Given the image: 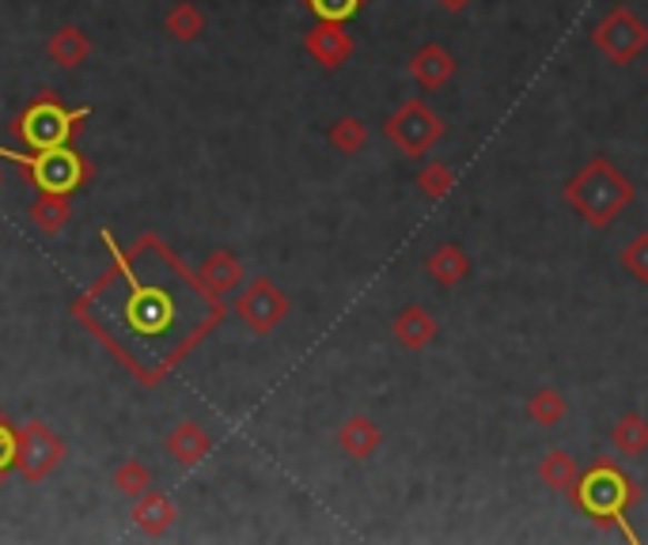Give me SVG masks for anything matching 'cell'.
<instances>
[{"label": "cell", "mask_w": 648, "mask_h": 545, "mask_svg": "<svg viewBox=\"0 0 648 545\" xmlns=\"http://www.w3.org/2000/svg\"><path fill=\"white\" fill-rule=\"evenodd\" d=\"M637 501H641V493H637L634 477L615 462H596L591 470H580L577 488H572V504L599 526L622 523Z\"/></svg>", "instance_id": "7a4b0ae2"}, {"label": "cell", "mask_w": 648, "mask_h": 545, "mask_svg": "<svg viewBox=\"0 0 648 545\" xmlns=\"http://www.w3.org/2000/svg\"><path fill=\"white\" fill-rule=\"evenodd\" d=\"M46 53H50V61L61 64V69H80L91 53V39L77 23H61L58 31L50 34V42H46Z\"/></svg>", "instance_id": "e0dca14e"}, {"label": "cell", "mask_w": 648, "mask_h": 545, "mask_svg": "<svg viewBox=\"0 0 648 545\" xmlns=\"http://www.w3.org/2000/svg\"><path fill=\"white\" fill-rule=\"evenodd\" d=\"M383 133L398 152L418 160V155H425L443 137V118L425 103V99H406V103L387 118Z\"/></svg>", "instance_id": "5b68a950"}, {"label": "cell", "mask_w": 648, "mask_h": 545, "mask_svg": "<svg viewBox=\"0 0 648 545\" xmlns=\"http://www.w3.org/2000/svg\"><path fill=\"white\" fill-rule=\"evenodd\" d=\"M72 220V201L69 193H39L31 205V224L46 231V235H58V231Z\"/></svg>", "instance_id": "ffe728a7"}, {"label": "cell", "mask_w": 648, "mask_h": 545, "mask_svg": "<svg viewBox=\"0 0 648 545\" xmlns=\"http://www.w3.org/2000/svg\"><path fill=\"white\" fill-rule=\"evenodd\" d=\"M64 458V440L50 424L27 421L16 428V470L27 482H46Z\"/></svg>", "instance_id": "52a82bcc"}, {"label": "cell", "mask_w": 648, "mask_h": 545, "mask_svg": "<svg viewBox=\"0 0 648 545\" xmlns=\"http://www.w3.org/2000/svg\"><path fill=\"white\" fill-rule=\"evenodd\" d=\"M330 144L338 148L341 155H357L360 148L368 144V125L360 122V118H338L335 125H330Z\"/></svg>", "instance_id": "cb8c5ba5"}, {"label": "cell", "mask_w": 648, "mask_h": 545, "mask_svg": "<svg viewBox=\"0 0 648 545\" xmlns=\"http://www.w3.org/2000/svg\"><path fill=\"white\" fill-rule=\"evenodd\" d=\"M437 4L443 8V12H451V16H459V12H467L475 0H437Z\"/></svg>", "instance_id": "f1b7e54d"}, {"label": "cell", "mask_w": 648, "mask_h": 545, "mask_svg": "<svg viewBox=\"0 0 648 545\" xmlns=\"http://www.w3.org/2000/svg\"><path fill=\"white\" fill-rule=\"evenodd\" d=\"M198 284L206 289L209 295H228L243 284V262H239L231 251H212L206 254L198 270Z\"/></svg>", "instance_id": "5bb4252c"}, {"label": "cell", "mask_w": 648, "mask_h": 545, "mask_svg": "<svg viewBox=\"0 0 648 545\" xmlns=\"http://www.w3.org/2000/svg\"><path fill=\"white\" fill-rule=\"evenodd\" d=\"M360 4H365V0H308L315 20H335V23L353 20V16L360 12Z\"/></svg>", "instance_id": "4316f807"}, {"label": "cell", "mask_w": 648, "mask_h": 545, "mask_svg": "<svg viewBox=\"0 0 648 545\" xmlns=\"http://www.w3.org/2000/svg\"><path fill=\"white\" fill-rule=\"evenodd\" d=\"M591 42L599 46V50L607 53V61L615 64H634L641 58V50L648 46V27L641 16L634 12V8L618 4L610 8L604 20L596 23V31H591Z\"/></svg>", "instance_id": "8992f818"}, {"label": "cell", "mask_w": 648, "mask_h": 545, "mask_svg": "<svg viewBox=\"0 0 648 545\" xmlns=\"http://www.w3.org/2000/svg\"><path fill=\"white\" fill-rule=\"evenodd\" d=\"M16 470V432L8 428L4 417H0V485H4V477Z\"/></svg>", "instance_id": "83f0119b"}, {"label": "cell", "mask_w": 648, "mask_h": 545, "mask_svg": "<svg viewBox=\"0 0 648 545\" xmlns=\"http://www.w3.org/2000/svg\"><path fill=\"white\" fill-rule=\"evenodd\" d=\"M91 110L80 107V110H64L50 91H42L31 107L23 110L20 118L12 122L16 137L31 148V152H42V148H58V144H69L72 133L80 129V122H88Z\"/></svg>", "instance_id": "3957f363"}, {"label": "cell", "mask_w": 648, "mask_h": 545, "mask_svg": "<svg viewBox=\"0 0 648 545\" xmlns=\"http://www.w3.org/2000/svg\"><path fill=\"white\" fill-rule=\"evenodd\" d=\"M303 50L311 53L315 61L322 64V69H341L349 58H353V34L346 31V23H335V20H319L311 27L308 34H303Z\"/></svg>", "instance_id": "9c48e42d"}, {"label": "cell", "mask_w": 648, "mask_h": 545, "mask_svg": "<svg viewBox=\"0 0 648 545\" xmlns=\"http://www.w3.org/2000/svg\"><path fill=\"white\" fill-rule=\"evenodd\" d=\"M175 519H179V512H175V501L168 493H160V488H144L141 496H137L133 504V523L141 534H152V538H160V534H168Z\"/></svg>", "instance_id": "4fadbf2b"}, {"label": "cell", "mask_w": 648, "mask_h": 545, "mask_svg": "<svg viewBox=\"0 0 648 545\" xmlns=\"http://www.w3.org/2000/svg\"><path fill=\"white\" fill-rule=\"evenodd\" d=\"M338 447L353 462H368L379 447H383V428H379L372 417H365V413H353V417L341 421Z\"/></svg>", "instance_id": "7c38bea8"}, {"label": "cell", "mask_w": 648, "mask_h": 545, "mask_svg": "<svg viewBox=\"0 0 648 545\" xmlns=\"http://www.w3.org/2000/svg\"><path fill=\"white\" fill-rule=\"evenodd\" d=\"M577 477H580V466L577 458L569 455V451H546V458L539 462V482L546 488H554V493H565L572 496V488H577Z\"/></svg>", "instance_id": "ac0fdd59"}, {"label": "cell", "mask_w": 648, "mask_h": 545, "mask_svg": "<svg viewBox=\"0 0 648 545\" xmlns=\"http://www.w3.org/2000/svg\"><path fill=\"white\" fill-rule=\"evenodd\" d=\"M527 417L531 424H539V428H554V424L565 421V413H569V402H565L561 391H554V386H542V391H535L531 398H527Z\"/></svg>", "instance_id": "7402d4cb"}, {"label": "cell", "mask_w": 648, "mask_h": 545, "mask_svg": "<svg viewBox=\"0 0 648 545\" xmlns=\"http://www.w3.org/2000/svg\"><path fill=\"white\" fill-rule=\"evenodd\" d=\"M163 27H168V34L175 42H193L206 31V12H201L193 0H179V4H171V12L163 16Z\"/></svg>", "instance_id": "44dd1931"}, {"label": "cell", "mask_w": 648, "mask_h": 545, "mask_svg": "<svg viewBox=\"0 0 648 545\" xmlns=\"http://www.w3.org/2000/svg\"><path fill=\"white\" fill-rule=\"evenodd\" d=\"M610 447L626 458H641L648 451V417L641 413H622L610 428Z\"/></svg>", "instance_id": "d6986e66"}, {"label": "cell", "mask_w": 648, "mask_h": 545, "mask_svg": "<svg viewBox=\"0 0 648 545\" xmlns=\"http://www.w3.org/2000/svg\"><path fill=\"white\" fill-rule=\"evenodd\" d=\"M231 311H236V319L243 322L251 334L262 337V334H270L273 326H281V322L289 319L292 303H289V295H285L270 281V276H255V281L236 295Z\"/></svg>", "instance_id": "ba28073f"}, {"label": "cell", "mask_w": 648, "mask_h": 545, "mask_svg": "<svg viewBox=\"0 0 648 545\" xmlns=\"http://www.w3.org/2000/svg\"><path fill=\"white\" fill-rule=\"evenodd\" d=\"M391 334L402 349H410V353H421V349H429L432 341H437L440 326L437 319L429 315L425 307H418V303H410V307H402L391 322Z\"/></svg>", "instance_id": "8fae6325"}, {"label": "cell", "mask_w": 648, "mask_h": 545, "mask_svg": "<svg viewBox=\"0 0 648 545\" xmlns=\"http://www.w3.org/2000/svg\"><path fill=\"white\" fill-rule=\"evenodd\" d=\"M425 273L432 276V284L440 289H456L470 276V258L459 243H440L437 251L425 258Z\"/></svg>", "instance_id": "2e32d148"}, {"label": "cell", "mask_w": 648, "mask_h": 545, "mask_svg": "<svg viewBox=\"0 0 648 545\" xmlns=\"http://www.w3.org/2000/svg\"><path fill=\"white\" fill-rule=\"evenodd\" d=\"M565 201L569 209L585 220L588 228H610L622 212L634 205V182L622 174L607 155H591V160L565 182Z\"/></svg>", "instance_id": "6da1fadb"}, {"label": "cell", "mask_w": 648, "mask_h": 545, "mask_svg": "<svg viewBox=\"0 0 648 545\" xmlns=\"http://www.w3.org/2000/svg\"><path fill=\"white\" fill-rule=\"evenodd\" d=\"M618 262H622V270L634 276V281L648 284V231H637L634 239L622 246V254H618Z\"/></svg>", "instance_id": "484cf974"}, {"label": "cell", "mask_w": 648, "mask_h": 545, "mask_svg": "<svg viewBox=\"0 0 648 545\" xmlns=\"http://www.w3.org/2000/svg\"><path fill=\"white\" fill-rule=\"evenodd\" d=\"M418 190L425 193L429 201H440V198H448L451 186H456V171L448 168L443 160H432V163H425V168L418 171Z\"/></svg>", "instance_id": "603a6c76"}, {"label": "cell", "mask_w": 648, "mask_h": 545, "mask_svg": "<svg viewBox=\"0 0 648 545\" xmlns=\"http://www.w3.org/2000/svg\"><path fill=\"white\" fill-rule=\"evenodd\" d=\"M0 155L12 160V163H20V168L27 171V179L39 186V193H72L91 174L88 163L80 160V152H72L69 144L42 148V152H31V155L0 148Z\"/></svg>", "instance_id": "277c9868"}, {"label": "cell", "mask_w": 648, "mask_h": 545, "mask_svg": "<svg viewBox=\"0 0 648 545\" xmlns=\"http://www.w3.org/2000/svg\"><path fill=\"white\" fill-rule=\"evenodd\" d=\"M459 72V61L456 53L448 50V46L440 42H425L418 53L410 58V77L418 80L421 91H437L448 84L451 77Z\"/></svg>", "instance_id": "30bf717a"}, {"label": "cell", "mask_w": 648, "mask_h": 545, "mask_svg": "<svg viewBox=\"0 0 648 545\" xmlns=\"http://www.w3.org/2000/svg\"><path fill=\"white\" fill-rule=\"evenodd\" d=\"M168 455L179 462V466H198L201 458H209L212 451V440L206 436V428H201L198 421H179L175 428L168 432Z\"/></svg>", "instance_id": "9a60e30c"}, {"label": "cell", "mask_w": 648, "mask_h": 545, "mask_svg": "<svg viewBox=\"0 0 648 545\" xmlns=\"http://www.w3.org/2000/svg\"><path fill=\"white\" fill-rule=\"evenodd\" d=\"M114 488L122 496H133V501H137L144 488H152V474H148V466H144L141 458H126L122 466L114 470Z\"/></svg>", "instance_id": "d4e9b609"}]
</instances>
